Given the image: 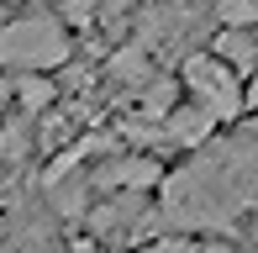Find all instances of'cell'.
Returning a JSON list of instances; mask_svg holds the SVG:
<instances>
[{
    "instance_id": "11",
    "label": "cell",
    "mask_w": 258,
    "mask_h": 253,
    "mask_svg": "<svg viewBox=\"0 0 258 253\" xmlns=\"http://www.w3.org/2000/svg\"><path fill=\"white\" fill-rule=\"evenodd\" d=\"M137 253H206V248L190 243V232H163V237H153V243H143Z\"/></svg>"
},
{
    "instance_id": "8",
    "label": "cell",
    "mask_w": 258,
    "mask_h": 253,
    "mask_svg": "<svg viewBox=\"0 0 258 253\" xmlns=\"http://www.w3.org/2000/svg\"><path fill=\"white\" fill-rule=\"evenodd\" d=\"M137 95H143V100H137V106H143V116H158V121L169 116L174 106H179V85H174V79H158V74L148 79Z\"/></svg>"
},
{
    "instance_id": "12",
    "label": "cell",
    "mask_w": 258,
    "mask_h": 253,
    "mask_svg": "<svg viewBox=\"0 0 258 253\" xmlns=\"http://www.w3.org/2000/svg\"><path fill=\"white\" fill-rule=\"evenodd\" d=\"M206 253H232V248H206Z\"/></svg>"
},
{
    "instance_id": "4",
    "label": "cell",
    "mask_w": 258,
    "mask_h": 253,
    "mask_svg": "<svg viewBox=\"0 0 258 253\" xmlns=\"http://www.w3.org/2000/svg\"><path fill=\"white\" fill-rule=\"evenodd\" d=\"M100 190H153L163 185V164L153 153H126V158H111V164L95 174Z\"/></svg>"
},
{
    "instance_id": "3",
    "label": "cell",
    "mask_w": 258,
    "mask_h": 253,
    "mask_svg": "<svg viewBox=\"0 0 258 253\" xmlns=\"http://www.w3.org/2000/svg\"><path fill=\"white\" fill-rule=\"evenodd\" d=\"M184 85L216 121H232L248 106V90L237 85V64H227L221 53H190L184 58Z\"/></svg>"
},
{
    "instance_id": "2",
    "label": "cell",
    "mask_w": 258,
    "mask_h": 253,
    "mask_svg": "<svg viewBox=\"0 0 258 253\" xmlns=\"http://www.w3.org/2000/svg\"><path fill=\"white\" fill-rule=\"evenodd\" d=\"M74 53L69 27L58 16H21L0 27V69H58Z\"/></svg>"
},
{
    "instance_id": "1",
    "label": "cell",
    "mask_w": 258,
    "mask_h": 253,
    "mask_svg": "<svg viewBox=\"0 0 258 253\" xmlns=\"http://www.w3.org/2000/svg\"><path fill=\"white\" fill-rule=\"evenodd\" d=\"M158 190V232H232L237 211L258 206V132L201 143V153L163 174Z\"/></svg>"
},
{
    "instance_id": "9",
    "label": "cell",
    "mask_w": 258,
    "mask_h": 253,
    "mask_svg": "<svg viewBox=\"0 0 258 253\" xmlns=\"http://www.w3.org/2000/svg\"><path fill=\"white\" fill-rule=\"evenodd\" d=\"M111 79H121V85H132V90H143L148 79H153L148 53H143V48H121V53L111 58Z\"/></svg>"
},
{
    "instance_id": "6",
    "label": "cell",
    "mask_w": 258,
    "mask_h": 253,
    "mask_svg": "<svg viewBox=\"0 0 258 253\" xmlns=\"http://www.w3.org/2000/svg\"><path fill=\"white\" fill-rule=\"evenodd\" d=\"M216 53L227 64H237V69H258V37H253L248 27H227L216 37Z\"/></svg>"
},
{
    "instance_id": "5",
    "label": "cell",
    "mask_w": 258,
    "mask_h": 253,
    "mask_svg": "<svg viewBox=\"0 0 258 253\" xmlns=\"http://www.w3.org/2000/svg\"><path fill=\"white\" fill-rule=\"evenodd\" d=\"M211 126H216V116L195 100V106H174L169 116H163V143H174V148H201L206 137H211Z\"/></svg>"
},
{
    "instance_id": "10",
    "label": "cell",
    "mask_w": 258,
    "mask_h": 253,
    "mask_svg": "<svg viewBox=\"0 0 258 253\" xmlns=\"http://www.w3.org/2000/svg\"><path fill=\"white\" fill-rule=\"evenodd\" d=\"M221 27H253L258 21V0H211Z\"/></svg>"
},
{
    "instance_id": "7",
    "label": "cell",
    "mask_w": 258,
    "mask_h": 253,
    "mask_svg": "<svg viewBox=\"0 0 258 253\" xmlns=\"http://www.w3.org/2000/svg\"><path fill=\"white\" fill-rule=\"evenodd\" d=\"M53 100H58V85H53V79H42L37 69H27L21 85H16V106L27 111V116H37V111H48Z\"/></svg>"
}]
</instances>
